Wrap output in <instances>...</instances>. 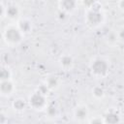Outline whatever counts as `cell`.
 I'll use <instances>...</instances> for the list:
<instances>
[{
  "instance_id": "cell-1",
  "label": "cell",
  "mask_w": 124,
  "mask_h": 124,
  "mask_svg": "<svg viewBox=\"0 0 124 124\" xmlns=\"http://www.w3.org/2000/svg\"><path fill=\"white\" fill-rule=\"evenodd\" d=\"M85 24L90 28H98L105 21V14L102 10V6L98 3L91 9L85 10L84 13Z\"/></svg>"
},
{
  "instance_id": "cell-2",
  "label": "cell",
  "mask_w": 124,
  "mask_h": 124,
  "mask_svg": "<svg viewBox=\"0 0 124 124\" xmlns=\"http://www.w3.org/2000/svg\"><path fill=\"white\" fill-rule=\"evenodd\" d=\"M2 38L7 46H16L22 42L24 38V34L19 30L16 24H11L6 26L5 29L3 30Z\"/></svg>"
},
{
  "instance_id": "cell-3",
  "label": "cell",
  "mask_w": 124,
  "mask_h": 124,
  "mask_svg": "<svg viewBox=\"0 0 124 124\" xmlns=\"http://www.w3.org/2000/svg\"><path fill=\"white\" fill-rule=\"evenodd\" d=\"M89 70L93 77L97 78H104L108 75L109 63L103 57H95L89 63Z\"/></svg>"
},
{
  "instance_id": "cell-4",
  "label": "cell",
  "mask_w": 124,
  "mask_h": 124,
  "mask_svg": "<svg viewBox=\"0 0 124 124\" xmlns=\"http://www.w3.org/2000/svg\"><path fill=\"white\" fill-rule=\"evenodd\" d=\"M28 107L35 110H44L46 108L48 102L47 96L40 92L39 90H35L28 97Z\"/></svg>"
},
{
  "instance_id": "cell-5",
  "label": "cell",
  "mask_w": 124,
  "mask_h": 124,
  "mask_svg": "<svg viewBox=\"0 0 124 124\" xmlns=\"http://www.w3.org/2000/svg\"><path fill=\"white\" fill-rule=\"evenodd\" d=\"M73 117L77 122L88 121L89 109L85 105H78L73 110Z\"/></svg>"
},
{
  "instance_id": "cell-6",
  "label": "cell",
  "mask_w": 124,
  "mask_h": 124,
  "mask_svg": "<svg viewBox=\"0 0 124 124\" xmlns=\"http://www.w3.org/2000/svg\"><path fill=\"white\" fill-rule=\"evenodd\" d=\"M16 91V85L13 79L0 80V95L5 98L11 97Z\"/></svg>"
},
{
  "instance_id": "cell-7",
  "label": "cell",
  "mask_w": 124,
  "mask_h": 124,
  "mask_svg": "<svg viewBox=\"0 0 124 124\" xmlns=\"http://www.w3.org/2000/svg\"><path fill=\"white\" fill-rule=\"evenodd\" d=\"M78 6V0H58L59 10L66 13L72 14L74 13Z\"/></svg>"
},
{
  "instance_id": "cell-8",
  "label": "cell",
  "mask_w": 124,
  "mask_h": 124,
  "mask_svg": "<svg viewBox=\"0 0 124 124\" xmlns=\"http://www.w3.org/2000/svg\"><path fill=\"white\" fill-rule=\"evenodd\" d=\"M58 64H59L60 68L63 69L64 71H71L74 68L75 60H74V58H73V56L71 54L65 53V54H62L59 57Z\"/></svg>"
},
{
  "instance_id": "cell-9",
  "label": "cell",
  "mask_w": 124,
  "mask_h": 124,
  "mask_svg": "<svg viewBox=\"0 0 124 124\" xmlns=\"http://www.w3.org/2000/svg\"><path fill=\"white\" fill-rule=\"evenodd\" d=\"M20 17V9L16 4H8L6 8V18L17 20Z\"/></svg>"
},
{
  "instance_id": "cell-10",
  "label": "cell",
  "mask_w": 124,
  "mask_h": 124,
  "mask_svg": "<svg viewBox=\"0 0 124 124\" xmlns=\"http://www.w3.org/2000/svg\"><path fill=\"white\" fill-rule=\"evenodd\" d=\"M16 26L19 28V30L24 34H28L31 32L32 28H33V24H32V21L27 18V17H19L17 20H16Z\"/></svg>"
},
{
  "instance_id": "cell-11",
  "label": "cell",
  "mask_w": 124,
  "mask_h": 124,
  "mask_svg": "<svg viewBox=\"0 0 124 124\" xmlns=\"http://www.w3.org/2000/svg\"><path fill=\"white\" fill-rule=\"evenodd\" d=\"M44 82L47 85V87L50 89V91L58 89L60 87V85H61V79L56 75H49V76H47Z\"/></svg>"
},
{
  "instance_id": "cell-12",
  "label": "cell",
  "mask_w": 124,
  "mask_h": 124,
  "mask_svg": "<svg viewBox=\"0 0 124 124\" xmlns=\"http://www.w3.org/2000/svg\"><path fill=\"white\" fill-rule=\"evenodd\" d=\"M28 107V102L25 101L23 98H16L12 102V108L16 112H22Z\"/></svg>"
},
{
  "instance_id": "cell-13",
  "label": "cell",
  "mask_w": 124,
  "mask_h": 124,
  "mask_svg": "<svg viewBox=\"0 0 124 124\" xmlns=\"http://www.w3.org/2000/svg\"><path fill=\"white\" fill-rule=\"evenodd\" d=\"M103 117H104L105 123H118V122L121 121L120 115L115 110H109V111H108Z\"/></svg>"
},
{
  "instance_id": "cell-14",
  "label": "cell",
  "mask_w": 124,
  "mask_h": 124,
  "mask_svg": "<svg viewBox=\"0 0 124 124\" xmlns=\"http://www.w3.org/2000/svg\"><path fill=\"white\" fill-rule=\"evenodd\" d=\"M13 72L10 67L8 66H2L0 70V80H7L12 79Z\"/></svg>"
},
{
  "instance_id": "cell-15",
  "label": "cell",
  "mask_w": 124,
  "mask_h": 124,
  "mask_svg": "<svg viewBox=\"0 0 124 124\" xmlns=\"http://www.w3.org/2000/svg\"><path fill=\"white\" fill-rule=\"evenodd\" d=\"M91 94H92V96H93L95 99L101 100V99H103V98L105 97L106 92H105V89H104L102 86L96 85V86H94V87L91 89Z\"/></svg>"
},
{
  "instance_id": "cell-16",
  "label": "cell",
  "mask_w": 124,
  "mask_h": 124,
  "mask_svg": "<svg viewBox=\"0 0 124 124\" xmlns=\"http://www.w3.org/2000/svg\"><path fill=\"white\" fill-rule=\"evenodd\" d=\"M46 111L49 117H55L58 113V108L53 104H48L46 108Z\"/></svg>"
},
{
  "instance_id": "cell-17",
  "label": "cell",
  "mask_w": 124,
  "mask_h": 124,
  "mask_svg": "<svg viewBox=\"0 0 124 124\" xmlns=\"http://www.w3.org/2000/svg\"><path fill=\"white\" fill-rule=\"evenodd\" d=\"M80 3L84 7L85 10H88L96 6L99 3V0H80Z\"/></svg>"
},
{
  "instance_id": "cell-18",
  "label": "cell",
  "mask_w": 124,
  "mask_h": 124,
  "mask_svg": "<svg viewBox=\"0 0 124 124\" xmlns=\"http://www.w3.org/2000/svg\"><path fill=\"white\" fill-rule=\"evenodd\" d=\"M37 90H39L40 92H42L43 94H45V95H48V92L50 91V89L47 87V85L45 83V82H43V83H41L39 86H38V88H37Z\"/></svg>"
},
{
  "instance_id": "cell-19",
  "label": "cell",
  "mask_w": 124,
  "mask_h": 124,
  "mask_svg": "<svg viewBox=\"0 0 124 124\" xmlns=\"http://www.w3.org/2000/svg\"><path fill=\"white\" fill-rule=\"evenodd\" d=\"M107 39H108V42H109L110 44H112V43H116V42L119 40L118 33H117V34H115V33H110L109 35H108Z\"/></svg>"
},
{
  "instance_id": "cell-20",
  "label": "cell",
  "mask_w": 124,
  "mask_h": 124,
  "mask_svg": "<svg viewBox=\"0 0 124 124\" xmlns=\"http://www.w3.org/2000/svg\"><path fill=\"white\" fill-rule=\"evenodd\" d=\"M87 122H89V123H99V124H101V123H105V121H104V117H99V116H96L95 118H93V119H89Z\"/></svg>"
},
{
  "instance_id": "cell-21",
  "label": "cell",
  "mask_w": 124,
  "mask_h": 124,
  "mask_svg": "<svg viewBox=\"0 0 124 124\" xmlns=\"http://www.w3.org/2000/svg\"><path fill=\"white\" fill-rule=\"evenodd\" d=\"M0 7H1V18L4 19V18H6V8H7V5H5L4 2H1Z\"/></svg>"
},
{
  "instance_id": "cell-22",
  "label": "cell",
  "mask_w": 124,
  "mask_h": 124,
  "mask_svg": "<svg viewBox=\"0 0 124 124\" xmlns=\"http://www.w3.org/2000/svg\"><path fill=\"white\" fill-rule=\"evenodd\" d=\"M7 121H8V118L6 117L4 112H1L0 113V124H6Z\"/></svg>"
},
{
  "instance_id": "cell-23",
  "label": "cell",
  "mask_w": 124,
  "mask_h": 124,
  "mask_svg": "<svg viewBox=\"0 0 124 124\" xmlns=\"http://www.w3.org/2000/svg\"><path fill=\"white\" fill-rule=\"evenodd\" d=\"M117 7H118V9H119L121 12L124 13V0H118V2H117Z\"/></svg>"
}]
</instances>
